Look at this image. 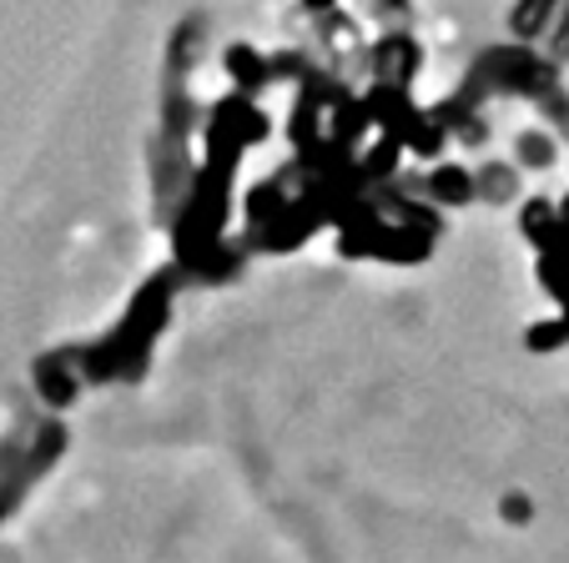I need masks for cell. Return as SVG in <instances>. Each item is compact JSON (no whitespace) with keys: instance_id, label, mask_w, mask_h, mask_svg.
<instances>
[{"instance_id":"obj_1","label":"cell","mask_w":569,"mask_h":563,"mask_svg":"<svg viewBox=\"0 0 569 563\" xmlns=\"http://www.w3.org/2000/svg\"><path fill=\"white\" fill-rule=\"evenodd\" d=\"M545 11H549V0H525V6H519V16H515V21H519V26H535Z\"/></svg>"}]
</instances>
